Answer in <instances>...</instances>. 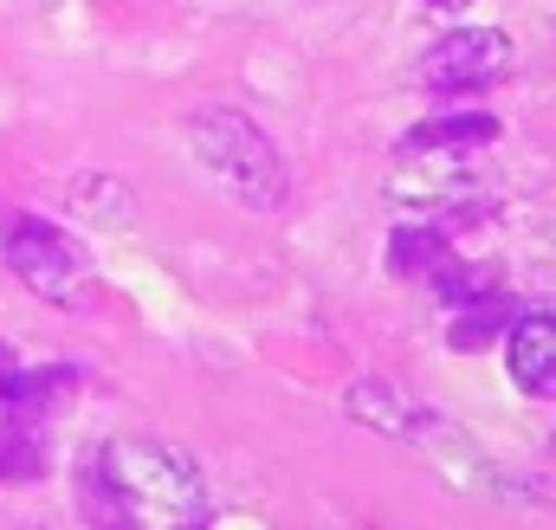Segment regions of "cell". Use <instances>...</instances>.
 <instances>
[{"instance_id":"cell-8","label":"cell","mask_w":556,"mask_h":530,"mask_svg":"<svg viewBox=\"0 0 556 530\" xmlns=\"http://www.w3.org/2000/svg\"><path fill=\"white\" fill-rule=\"evenodd\" d=\"M72 207L85 220H98V227H130L137 220V194L124 181H111V175H78L72 181Z\"/></svg>"},{"instance_id":"cell-12","label":"cell","mask_w":556,"mask_h":530,"mask_svg":"<svg viewBox=\"0 0 556 530\" xmlns=\"http://www.w3.org/2000/svg\"><path fill=\"white\" fill-rule=\"evenodd\" d=\"M20 376H26V369H20V356H13V350L0 343V401H13V389H20Z\"/></svg>"},{"instance_id":"cell-9","label":"cell","mask_w":556,"mask_h":530,"mask_svg":"<svg viewBox=\"0 0 556 530\" xmlns=\"http://www.w3.org/2000/svg\"><path fill=\"white\" fill-rule=\"evenodd\" d=\"M518 324V304L511 298H466L459 304V324H453V350H479V343H492V337H505Z\"/></svg>"},{"instance_id":"cell-6","label":"cell","mask_w":556,"mask_h":530,"mask_svg":"<svg viewBox=\"0 0 556 530\" xmlns=\"http://www.w3.org/2000/svg\"><path fill=\"white\" fill-rule=\"evenodd\" d=\"M505 363L525 395L556 401V311H518V324L505 330Z\"/></svg>"},{"instance_id":"cell-5","label":"cell","mask_w":556,"mask_h":530,"mask_svg":"<svg viewBox=\"0 0 556 530\" xmlns=\"http://www.w3.org/2000/svg\"><path fill=\"white\" fill-rule=\"evenodd\" d=\"M511 59H518L511 33H498V26H453V33H440L427 46L420 78L433 91H485V85H498L511 72Z\"/></svg>"},{"instance_id":"cell-2","label":"cell","mask_w":556,"mask_h":530,"mask_svg":"<svg viewBox=\"0 0 556 530\" xmlns=\"http://www.w3.org/2000/svg\"><path fill=\"white\" fill-rule=\"evenodd\" d=\"M188 149L247 207H278L291 194V175H285V155L273 149V136L260 130L247 111H233V104H201L188 117Z\"/></svg>"},{"instance_id":"cell-13","label":"cell","mask_w":556,"mask_h":530,"mask_svg":"<svg viewBox=\"0 0 556 530\" xmlns=\"http://www.w3.org/2000/svg\"><path fill=\"white\" fill-rule=\"evenodd\" d=\"M427 7H440V13H453V7H466V0H427Z\"/></svg>"},{"instance_id":"cell-7","label":"cell","mask_w":556,"mask_h":530,"mask_svg":"<svg viewBox=\"0 0 556 530\" xmlns=\"http://www.w3.org/2000/svg\"><path fill=\"white\" fill-rule=\"evenodd\" d=\"M343 407H350V420H363V427H376V433H415L420 414L408 407V401L395 395V389H382L376 376H363V382H350V395H343Z\"/></svg>"},{"instance_id":"cell-4","label":"cell","mask_w":556,"mask_h":530,"mask_svg":"<svg viewBox=\"0 0 556 530\" xmlns=\"http://www.w3.org/2000/svg\"><path fill=\"white\" fill-rule=\"evenodd\" d=\"M389 207L402 220H446L479 207L485 194V168L472 162V149H440V142H402L389 181H382Z\"/></svg>"},{"instance_id":"cell-1","label":"cell","mask_w":556,"mask_h":530,"mask_svg":"<svg viewBox=\"0 0 556 530\" xmlns=\"http://www.w3.org/2000/svg\"><path fill=\"white\" fill-rule=\"evenodd\" d=\"M98 479L117 492L124 512H137L149 525H201L207 518L201 466L168 440H111L98 459Z\"/></svg>"},{"instance_id":"cell-3","label":"cell","mask_w":556,"mask_h":530,"mask_svg":"<svg viewBox=\"0 0 556 530\" xmlns=\"http://www.w3.org/2000/svg\"><path fill=\"white\" fill-rule=\"evenodd\" d=\"M0 253L20 272V285H26L33 298H46V304L85 311V304L98 298V272L85 260V247H78L65 227L39 220V214H0Z\"/></svg>"},{"instance_id":"cell-10","label":"cell","mask_w":556,"mask_h":530,"mask_svg":"<svg viewBox=\"0 0 556 530\" xmlns=\"http://www.w3.org/2000/svg\"><path fill=\"white\" fill-rule=\"evenodd\" d=\"M498 136V117H479V111H446V117H427L408 130V142H440V149H479Z\"/></svg>"},{"instance_id":"cell-11","label":"cell","mask_w":556,"mask_h":530,"mask_svg":"<svg viewBox=\"0 0 556 530\" xmlns=\"http://www.w3.org/2000/svg\"><path fill=\"white\" fill-rule=\"evenodd\" d=\"M39 472H46L39 433H33L26 420H7V427H0V485H26V479H39Z\"/></svg>"}]
</instances>
